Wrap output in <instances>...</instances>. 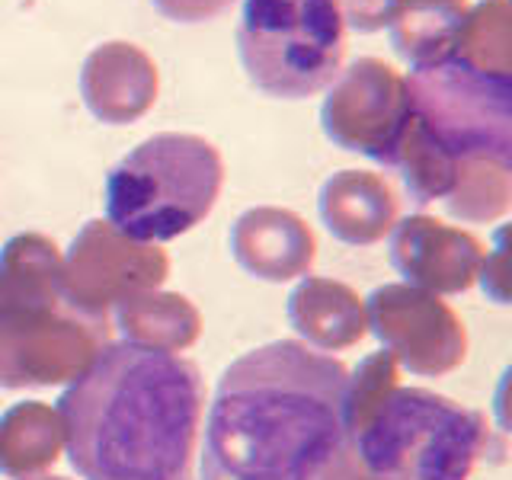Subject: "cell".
Returning <instances> with one entry per match:
<instances>
[{"instance_id":"1","label":"cell","mask_w":512,"mask_h":480,"mask_svg":"<svg viewBox=\"0 0 512 480\" xmlns=\"http://www.w3.org/2000/svg\"><path fill=\"white\" fill-rule=\"evenodd\" d=\"M346 368L295 340L224 368L205 423L202 480H333L349 448Z\"/></svg>"},{"instance_id":"2","label":"cell","mask_w":512,"mask_h":480,"mask_svg":"<svg viewBox=\"0 0 512 480\" xmlns=\"http://www.w3.org/2000/svg\"><path fill=\"white\" fill-rule=\"evenodd\" d=\"M199 413L196 365L138 340L103 346L58 397L71 468L84 480H196Z\"/></svg>"},{"instance_id":"3","label":"cell","mask_w":512,"mask_h":480,"mask_svg":"<svg viewBox=\"0 0 512 480\" xmlns=\"http://www.w3.org/2000/svg\"><path fill=\"white\" fill-rule=\"evenodd\" d=\"M224 164L212 141L160 132L128 151L106 176V224L132 244L173 240L212 212Z\"/></svg>"},{"instance_id":"4","label":"cell","mask_w":512,"mask_h":480,"mask_svg":"<svg viewBox=\"0 0 512 480\" xmlns=\"http://www.w3.org/2000/svg\"><path fill=\"white\" fill-rule=\"evenodd\" d=\"M349 439L375 480H468L484 452V416L423 388H391L349 407Z\"/></svg>"},{"instance_id":"5","label":"cell","mask_w":512,"mask_h":480,"mask_svg":"<svg viewBox=\"0 0 512 480\" xmlns=\"http://www.w3.org/2000/svg\"><path fill=\"white\" fill-rule=\"evenodd\" d=\"M237 55L250 84L276 100H304L343 71L346 23L336 0H244Z\"/></svg>"},{"instance_id":"6","label":"cell","mask_w":512,"mask_h":480,"mask_svg":"<svg viewBox=\"0 0 512 480\" xmlns=\"http://www.w3.org/2000/svg\"><path fill=\"white\" fill-rule=\"evenodd\" d=\"M407 93L416 125L455 164L490 160L512 167V84L461 68L448 58L410 71Z\"/></svg>"},{"instance_id":"7","label":"cell","mask_w":512,"mask_h":480,"mask_svg":"<svg viewBox=\"0 0 512 480\" xmlns=\"http://www.w3.org/2000/svg\"><path fill=\"white\" fill-rule=\"evenodd\" d=\"M413 122L407 80L381 58H359L330 84L320 106V125L333 144L378 160L397 164Z\"/></svg>"},{"instance_id":"8","label":"cell","mask_w":512,"mask_h":480,"mask_svg":"<svg viewBox=\"0 0 512 480\" xmlns=\"http://www.w3.org/2000/svg\"><path fill=\"white\" fill-rule=\"evenodd\" d=\"M167 272V260L157 250H148L141 244L125 240L119 231H112L103 221H90L80 237L74 240L71 266L61 279H68L71 298H90L96 301V292L103 285V298L112 288H141L157 285Z\"/></svg>"},{"instance_id":"9","label":"cell","mask_w":512,"mask_h":480,"mask_svg":"<svg viewBox=\"0 0 512 480\" xmlns=\"http://www.w3.org/2000/svg\"><path fill=\"white\" fill-rule=\"evenodd\" d=\"M80 96L96 119L135 122L157 100V64L132 42H106L80 68Z\"/></svg>"},{"instance_id":"10","label":"cell","mask_w":512,"mask_h":480,"mask_svg":"<svg viewBox=\"0 0 512 480\" xmlns=\"http://www.w3.org/2000/svg\"><path fill=\"white\" fill-rule=\"evenodd\" d=\"M391 260L413 282L439 288V292H458L474 279L480 244L471 234L448 228L442 221L413 215L397 224Z\"/></svg>"},{"instance_id":"11","label":"cell","mask_w":512,"mask_h":480,"mask_svg":"<svg viewBox=\"0 0 512 480\" xmlns=\"http://www.w3.org/2000/svg\"><path fill=\"white\" fill-rule=\"evenodd\" d=\"M231 250L240 266L263 279H292L314 260V234L298 215L282 208H253L231 231Z\"/></svg>"},{"instance_id":"12","label":"cell","mask_w":512,"mask_h":480,"mask_svg":"<svg viewBox=\"0 0 512 480\" xmlns=\"http://www.w3.org/2000/svg\"><path fill=\"white\" fill-rule=\"evenodd\" d=\"M320 218L346 244H375L394 221V196L381 176L343 170L320 192Z\"/></svg>"},{"instance_id":"13","label":"cell","mask_w":512,"mask_h":480,"mask_svg":"<svg viewBox=\"0 0 512 480\" xmlns=\"http://www.w3.org/2000/svg\"><path fill=\"white\" fill-rule=\"evenodd\" d=\"M468 10V0H400L388 26L394 52L410 64V71L445 64L455 52Z\"/></svg>"},{"instance_id":"14","label":"cell","mask_w":512,"mask_h":480,"mask_svg":"<svg viewBox=\"0 0 512 480\" xmlns=\"http://www.w3.org/2000/svg\"><path fill=\"white\" fill-rule=\"evenodd\" d=\"M452 61L493 80L512 84V13L506 0H484L468 10Z\"/></svg>"},{"instance_id":"15","label":"cell","mask_w":512,"mask_h":480,"mask_svg":"<svg viewBox=\"0 0 512 480\" xmlns=\"http://www.w3.org/2000/svg\"><path fill=\"white\" fill-rule=\"evenodd\" d=\"M445 199L448 212L468 221L503 215L509 205V167L490 164V160H464Z\"/></svg>"},{"instance_id":"16","label":"cell","mask_w":512,"mask_h":480,"mask_svg":"<svg viewBox=\"0 0 512 480\" xmlns=\"http://www.w3.org/2000/svg\"><path fill=\"white\" fill-rule=\"evenodd\" d=\"M336 7H340L343 23L356 32H378L391 26L400 0H336Z\"/></svg>"},{"instance_id":"17","label":"cell","mask_w":512,"mask_h":480,"mask_svg":"<svg viewBox=\"0 0 512 480\" xmlns=\"http://www.w3.org/2000/svg\"><path fill=\"white\" fill-rule=\"evenodd\" d=\"M154 7L176 23H202L212 20L221 10L231 7V0H154Z\"/></svg>"}]
</instances>
